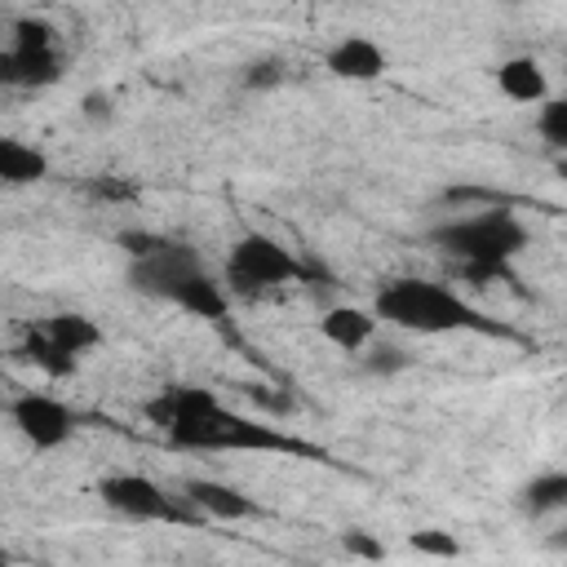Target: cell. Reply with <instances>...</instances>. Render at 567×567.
I'll return each instance as SVG.
<instances>
[{"mask_svg": "<svg viewBox=\"0 0 567 567\" xmlns=\"http://www.w3.org/2000/svg\"><path fill=\"white\" fill-rule=\"evenodd\" d=\"M372 315L385 319V323H394V328H403V332H425V337L456 332V328H470V332H501V328L487 323L470 301H461L452 288L430 284V279H416V275L390 279V284L377 292Z\"/></svg>", "mask_w": 567, "mask_h": 567, "instance_id": "obj_1", "label": "cell"}, {"mask_svg": "<svg viewBox=\"0 0 567 567\" xmlns=\"http://www.w3.org/2000/svg\"><path fill=\"white\" fill-rule=\"evenodd\" d=\"M173 447H190V452H310L306 443L288 439L284 430L275 425H261V421H248L239 416L235 408H217L199 421H186V425H173L164 430Z\"/></svg>", "mask_w": 567, "mask_h": 567, "instance_id": "obj_2", "label": "cell"}, {"mask_svg": "<svg viewBox=\"0 0 567 567\" xmlns=\"http://www.w3.org/2000/svg\"><path fill=\"white\" fill-rule=\"evenodd\" d=\"M430 239L456 257V261H478V266H509L514 252H523L527 244V230L514 213L505 208H492V213H478V217H461V221H447V226H434Z\"/></svg>", "mask_w": 567, "mask_h": 567, "instance_id": "obj_3", "label": "cell"}, {"mask_svg": "<svg viewBox=\"0 0 567 567\" xmlns=\"http://www.w3.org/2000/svg\"><path fill=\"white\" fill-rule=\"evenodd\" d=\"M226 279L235 292H266L279 284H297L301 279V261L270 235H244L235 239L230 257H226Z\"/></svg>", "mask_w": 567, "mask_h": 567, "instance_id": "obj_4", "label": "cell"}, {"mask_svg": "<svg viewBox=\"0 0 567 567\" xmlns=\"http://www.w3.org/2000/svg\"><path fill=\"white\" fill-rule=\"evenodd\" d=\"M97 492L111 509L142 518V523H199L204 518L186 496H168L159 483H151L142 474H106Z\"/></svg>", "mask_w": 567, "mask_h": 567, "instance_id": "obj_5", "label": "cell"}, {"mask_svg": "<svg viewBox=\"0 0 567 567\" xmlns=\"http://www.w3.org/2000/svg\"><path fill=\"white\" fill-rule=\"evenodd\" d=\"M199 270H204V261H199V252H195L190 244H173V239H164L151 257L128 261V288L142 292V297H159V301H168L173 288H177L182 279L199 275Z\"/></svg>", "mask_w": 567, "mask_h": 567, "instance_id": "obj_6", "label": "cell"}, {"mask_svg": "<svg viewBox=\"0 0 567 567\" xmlns=\"http://www.w3.org/2000/svg\"><path fill=\"white\" fill-rule=\"evenodd\" d=\"M13 425H18V434H22L31 447L53 452V447H62V443L71 439L75 416H71V408L58 403L53 394H22V399H13Z\"/></svg>", "mask_w": 567, "mask_h": 567, "instance_id": "obj_7", "label": "cell"}, {"mask_svg": "<svg viewBox=\"0 0 567 567\" xmlns=\"http://www.w3.org/2000/svg\"><path fill=\"white\" fill-rule=\"evenodd\" d=\"M221 399L213 390H199V385H164L151 403H146V416L159 425V430H173V425H186V421H199L208 412H217Z\"/></svg>", "mask_w": 567, "mask_h": 567, "instance_id": "obj_8", "label": "cell"}, {"mask_svg": "<svg viewBox=\"0 0 567 567\" xmlns=\"http://www.w3.org/2000/svg\"><path fill=\"white\" fill-rule=\"evenodd\" d=\"M182 496H186L204 518L239 523V518H257V514H261L252 496H244V492H235V487H226V483H217V478H186Z\"/></svg>", "mask_w": 567, "mask_h": 567, "instance_id": "obj_9", "label": "cell"}, {"mask_svg": "<svg viewBox=\"0 0 567 567\" xmlns=\"http://www.w3.org/2000/svg\"><path fill=\"white\" fill-rule=\"evenodd\" d=\"M323 62H328V71H332L337 80H354V84L381 80V71H385V53H381V44L368 40V35H346V40H337Z\"/></svg>", "mask_w": 567, "mask_h": 567, "instance_id": "obj_10", "label": "cell"}, {"mask_svg": "<svg viewBox=\"0 0 567 567\" xmlns=\"http://www.w3.org/2000/svg\"><path fill=\"white\" fill-rule=\"evenodd\" d=\"M62 75V62L53 49H9L0 53V84L18 89H44Z\"/></svg>", "mask_w": 567, "mask_h": 567, "instance_id": "obj_11", "label": "cell"}, {"mask_svg": "<svg viewBox=\"0 0 567 567\" xmlns=\"http://www.w3.org/2000/svg\"><path fill=\"white\" fill-rule=\"evenodd\" d=\"M319 332L346 350V354H363V346H372L377 337V315L372 310H359V306H332L323 319H319Z\"/></svg>", "mask_w": 567, "mask_h": 567, "instance_id": "obj_12", "label": "cell"}, {"mask_svg": "<svg viewBox=\"0 0 567 567\" xmlns=\"http://www.w3.org/2000/svg\"><path fill=\"white\" fill-rule=\"evenodd\" d=\"M168 301H177L182 310H190V315H199V319H213V323H226V319H230V301H226L221 284H217L208 270L182 279Z\"/></svg>", "mask_w": 567, "mask_h": 567, "instance_id": "obj_13", "label": "cell"}, {"mask_svg": "<svg viewBox=\"0 0 567 567\" xmlns=\"http://www.w3.org/2000/svg\"><path fill=\"white\" fill-rule=\"evenodd\" d=\"M496 89L509 97V102H545V71L536 58H509L496 66Z\"/></svg>", "mask_w": 567, "mask_h": 567, "instance_id": "obj_14", "label": "cell"}, {"mask_svg": "<svg viewBox=\"0 0 567 567\" xmlns=\"http://www.w3.org/2000/svg\"><path fill=\"white\" fill-rule=\"evenodd\" d=\"M44 173H49V159L35 146L18 142V137H0V182L4 186H31Z\"/></svg>", "mask_w": 567, "mask_h": 567, "instance_id": "obj_15", "label": "cell"}, {"mask_svg": "<svg viewBox=\"0 0 567 567\" xmlns=\"http://www.w3.org/2000/svg\"><path fill=\"white\" fill-rule=\"evenodd\" d=\"M44 337H49L62 354H71V359L84 354V350H93V346L102 341L97 323H93L89 315H71V310H66V315H53V319L44 323Z\"/></svg>", "mask_w": 567, "mask_h": 567, "instance_id": "obj_16", "label": "cell"}, {"mask_svg": "<svg viewBox=\"0 0 567 567\" xmlns=\"http://www.w3.org/2000/svg\"><path fill=\"white\" fill-rule=\"evenodd\" d=\"M523 514H532V518H540V514H549V509H563L567 505V474L563 470H549V474H540V478H532L527 487H523Z\"/></svg>", "mask_w": 567, "mask_h": 567, "instance_id": "obj_17", "label": "cell"}, {"mask_svg": "<svg viewBox=\"0 0 567 567\" xmlns=\"http://www.w3.org/2000/svg\"><path fill=\"white\" fill-rule=\"evenodd\" d=\"M22 359L35 363V368L49 372V377H66V372H75V359L62 354V350L44 337V328H40V332H27V341H22Z\"/></svg>", "mask_w": 567, "mask_h": 567, "instance_id": "obj_18", "label": "cell"}, {"mask_svg": "<svg viewBox=\"0 0 567 567\" xmlns=\"http://www.w3.org/2000/svg\"><path fill=\"white\" fill-rule=\"evenodd\" d=\"M368 354H363V368L372 372V377H394V372H403L408 363H412V354L403 350V346H390V341H372V346H363Z\"/></svg>", "mask_w": 567, "mask_h": 567, "instance_id": "obj_19", "label": "cell"}, {"mask_svg": "<svg viewBox=\"0 0 567 567\" xmlns=\"http://www.w3.org/2000/svg\"><path fill=\"white\" fill-rule=\"evenodd\" d=\"M536 128H540V137H545L554 151H563V146H567V102L549 97V102L540 106V120H536Z\"/></svg>", "mask_w": 567, "mask_h": 567, "instance_id": "obj_20", "label": "cell"}, {"mask_svg": "<svg viewBox=\"0 0 567 567\" xmlns=\"http://www.w3.org/2000/svg\"><path fill=\"white\" fill-rule=\"evenodd\" d=\"M408 545H412L416 554H430V558H456V554H461L456 536H447V532H439V527L412 532V536H408Z\"/></svg>", "mask_w": 567, "mask_h": 567, "instance_id": "obj_21", "label": "cell"}, {"mask_svg": "<svg viewBox=\"0 0 567 567\" xmlns=\"http://www.w3.org/2000/svg\"><path fill=\"white\" fill-rule=\"evenodd\" d=\"M279 80H284V62H279V58H257V62H248V66H244V75H239V84H244V89H252V93L275 89Z\"/></svg>", "mask_w": 567, "mask_h": 567, "instance_id": "obj_22", "label": "cell"}, {"mask_svg": "<svg viewBox=\"0 0 567 567\" xmlns=\"http://www.w3.org/2000/svg\"><path fill=\"white\" fill-rule=\"evenodd\" d=\"M13 35V49H53V27L44 18H18Z\"/></svg>", "mask_w": 567, "mask_h": 567, "instance_id": "obj_23", "label": "cell"}, {"mask_svg": "<svg viewBox=\"0 0 567 567\" xmlns=\"http://www.w3.org/2000/svg\"><path fill=\"white\" fill-rule=\"evenodd\" d=\"M341 549H346V554H354V558H368V563H381V558H385L381 540H377L372 532H359V527L341 532Z\"/></svg>", "mask_w": 567, "mask_h": 567, "instance_id": "obj_24", "label": "cell"}, {"mask_svg": "<svg viewBox=\"0 0 567 567\" xmlns=\"http://www.w3.org/2000/svg\"><path fill=\"white\" fill-rule=\"evenodd\" d=\"M89 195L93 199H137V190H133V182H124V177H93L89 182Z\"/></svg>", "mask_w": 567, "mask_h": 567, "instance_id": "obj_25", "label": "cell"}, {"mask_svg": "<svg viewBox=\"0 0 567 567\" xmlns=\"http://www.w3.org/2000/svg\"><path fill=\"white\" fill-rule=\"evenodd\" d=\"M164 244V235H151V230H120V248L137 261V257H151L155 248Z\"/></svg>", "mask_w": 567, "mask_h": 567, "instance_id": "obj_26", "label": "cell"}, {"mask_svg": "<svg viewBox=\"0 0 567 567\" xmlns=\"http://www.w3.org/2000/svg\"><path fill=\"white\" fill-rule=\"evenodd\" d=\"M80 111H84V120H93V124H102V120H111V97L106 93H84V102H80Z\"/></svg>", "mask_w": 567, "mask_h": 567, "instance_id": "obj_27", "label": "cell"}, {"mask_svg": "<svg viewBox=\"0 0 567 567\" xmlns=\"http://www.w3.org/2000/svg\"><path fill=\"white\" fill-rule=\"evenodd\" d=\"M0 567H9V549L4 545H0Z\"/></svg>", "mask_w": 567, "mask_h": 567, "instance_id": "obj_28", "label": "cell"}]
</instances>
